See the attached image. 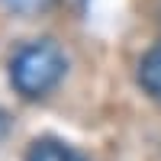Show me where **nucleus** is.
Here are the masks:
<instances>
[{
	"mask_svg": "<svg viewBox=\"0 0 161 161\" xmlns=\"http://www.w3.org/2000/svg\"><path fill=\"white\" fill-rule=\"evenodd\" d=\"M68 74V58L52 39H32L10 58V84L26 100H42Z\"/></svg>",
	"mask_w": 161,
	"mask_h": 161,
	"instance_id": "1",
	"label": "nucleus"
},
{
	"mask_svg": "<svg viewBox=\"0 0 161 161\" xmlns=\"http://www.w3.org/2000/svg\"><path fill=\"white\" fill-rule=\"evenodd\" d=\"M23 161H87V155L77 152L74 145L61 142V139H36L26 148Z\"/></svg>",
	"mask_w": 161,
	"mask_h": 161,
	"instance_id": "2",
	"label": "nucleus"
},
{
	"mask_svg": "<svg viewBox=\"0 0 161 161\" xmlns=\"http://www.w3.org/2000/svg\"><path fill=\"white\" fill-rule=\"evenodd\" d=\"M139 84L152 100L161 103V42L152 45L139 61Z\"/></svg>",
	"mask_w": 161,
	"mask_h": 161,
	"instance_id": "3",
	"label": "nucleus"
},
{
	"mask_svg": "<svg viewBox=\"0 0 161 161\" xmlns=\"http://www.w3.org/2000/svg\"><path fill=\"white\" fill-rule=\"evenodd\" d=\"M10 13H19V16H29V13H42L48 10L55 0H0Z\"/></svg>",
	"mask_w": 161,
	"mask_h": 161,
	"instance_id": "4",
	"label": "nucleus"
},
{
	"mask_svg": "<svg viewBox=\"0 0 161 161\" xmlns=\"http://www.w3.org/2000/svg\"><path fill=\"white\" fill-rule=\"evenodd\" d=\"M7 132H10V116L0 110V139H7Z\"/></svg>",
	"mask_w": 161,
	"mask_h": 161,
	"instance_id": "5",
	"label": "nucleus"
}]
</instances>
